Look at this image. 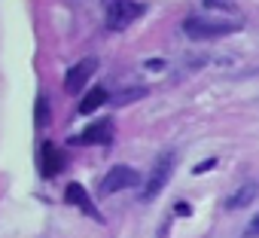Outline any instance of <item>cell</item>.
I'll return each mask as SVG.
<instances>
[{
  "label": "cell",
  "instance_id": "1",
  "mask_svg": "<svg viewBox=\"0 0 259 238\" xmlns=\"http://www.w3.org/2000/svg\"><path fill=\"white\" fill-rule=\"evenodd\" d=\"M241 28V22H226V19H207V13H192L186 16L183 22V31L186 37L192 40H210V37H226V34H235Z\"/></svg>",
  "mask_w": 259,
  "mask_h": 238
},
{
  "label": "cell",
  "instance_id": "2",
  "mask_svg": "<svg viewBox=\"0 0 259 238\" xmlns=\"http://www.w3.org/2000/svg\"><path fill=\"white\" fill-rule=\"evenodd\" d=\"M174 165H177V153H174V150H165V153L156 159L153 171L147 174V183H144V189H141V202H153V199L165 189V183L171 180Z\"/></svg>",
  "mask_w": 259,
  "mask_h": 238
},
{
  "label": "cell",
  "instance_id": "3",
  "mask_svg": "<svg viewBox=\"0 0 259 238\" xmlns=\"http://www.w3.org/2000/svg\"><path fill=\"white\" fill-rule=\"evenodd\" d=\"M147 13V4H138V0H128V4H107V28L110 31H125L132 22H138Z\"/></svg>",
  "mask_w": 259,
  "mask_h": 238
},
{
  "label": "cell",
  "instance_id": "4",
  "mask_svg": "<svg viewBox=\"0 0 259 238\" xmlns=\"http://www.w3.org/2000/svg\"><path fill=\"white\" fill-rule=\"evenodd\" d=\"M141 183V174L135 168H128V165H116L107 171V177L101 180V195H113L119 189H132Z\"/></svg>",
  "mask_w": 259,
  "mask_h": 238
},
{
  "label": "cell",
  "instance_id": "5",
  "mask_svg": "<svg viewBox=\"0 0 259 238\" xmlns=\"http://www.w3.org/2000/svg\"><path fill=\"white\" fill-rule=\"evenodd\" d=\"M98 70V58H82L79 64H73L70 70H67V76H64V89L70 92V95H76V92H82V86L89 83V76Z\"/></svg>",
  "mask_w": 259,
  "mask_h": 238
},
{
  "label": "cell",
  "instance_id": "6",
  "mask_svg": "<svg viewBox=\"0 0 259 238\" xmlns=\"http://www.w3.org/2000/svg\"><path fill=\"white\" fill-rule=\"evenodd\" d=\"M61 168H64V153L58 147H52V144H43L40 147V171H43V177H55Z\"/></svg>",
  "mask_w": 259,
  "mask_h": 238
},
{
  "label": "cell",
  "instance_id": "7",
  "mask_svg": "<svg viewBox=\"0 0 259 238\" xmlns=\"http://www.w3.org/2000/svg\"><path fill=\"white\" fill-rule=\"evenodd\" d=\"M256 192H259V183L256 180H247V183H241L229 199H226V208L229 211H238V208H247L253 199H256Z\"/></svg>",
  "mask_w": 259,
  "mask_h": 238
},
{
  "label": "cell",
  "instance_id": "8",
  "mask_svg": "<svg viewBox=\"0 0 259 238\" xmlns=\"http://www.w3.org/2000/svg\"><path fill=\"white\" fill-rule=\"evenodd\" d=\"M113 141V123L110 119H101V123L89 126V132L79 135V144H110Z\"/></svg>",
  "mask_w": 259,
  "mask_h": 238
},
{
  "label": "cell",
  "instance_id": "9",
  "mask_svg": "<svg viewBox=\"0 0 259 238\" xmlns=\"http://www.w3.org/2000/svg\"><path fill=\"white\" fill-rule=\"evenodd\" d=\"M64 199H67L70 205H76L79 211H85L89 217H98V220H101V214H98V208L92 205V199H89V192H85V189H82L79 183H70V186L64 189Z\"/></svg>",
  "mask_w": 259,
  "mask_h": 238
},
{
  "label": "cell",
  "instance_id": "10",
  "mask_svg": "<svg viewBox=\"0 0 259 238\" xmlns=\"http://www.w3.org/2000/svg\"><path fill=\"white\" fill-rule=\"evenodd\" d=\"M101 104H107V89L98 86V89H92V92L79 101V113H95Z\"/></svg>",
  "mask_w": 259,
  "mask_h": 238
},
{
  "label": "cell",
  "instance_id": "11",
  "mask_svg": "<svg viewBox=\"0 0 259 238\" xmlns=\"http://www.w3.org/2000/svg\"><path fill=\"white\" fill-rule=\"evenodd\" d=\"M46 119H49V104H46V98H40L37 101V126H46Z\"/></svg>",
  "mask_w": 259,
  "mask_h": 238
},
{
  "label": "cell",
  "instance_id": "12",
  "mask_svg": "<svg viewBox=\"0 0 259 238\" xmlns=\"http://www.w3.org/2000/svg\"><path fill=\"white\" fill-rule=\"evenodd\" d=\"M244 238H259V214L250 220V226L244 229Z\"/></svg>",
  "mask_w": 259,
  "mask_h": 238
},
{
  "label": "cell",
  "instance_id": "13",
  "mask_svg": "<svg viewBox=\"0 0 259 238\" xmlns=\"http://www.w3.org/2000/svg\"><path fill=\"white\" fill-rule=\"evenodd\" d=\"M144 95V89H135V92H125V95H119L113 104H125V101H132V98H141Z\"/></svg>",
  "mask_w": 259,
  "mask_h": 238
},
{
  "label": "cell",
  "instance_id": "14",
  "mask_svg": "<svg viewBox=\"0 0 259 238\" xmlns=\"http://www.w3.org/2000/svg\"><path fill=\"white\" fill-rule=\"evenodd\" d=\"M207 168H213V159H207V162H201V165L195 168V174H201V171H207Z\"/></svg>",
  "mask_w": 259,
  "mask_h": 238
},
{
  "label": "cell",
  "instance_id": "15",
  "mask_svg": "<svg viewBox=\"0 0 259 238\" xmlns=\"http://www.w3.org/2000/svg\"><path fill=\"white\" fill-rule=\"evenodd\" d=\"M177 214H180V217H186V214H189V205H186V202H180V205H177Z\"/></svg>",
  "mask_w": 259,
  "mask_h": 238
}]
</instances>
